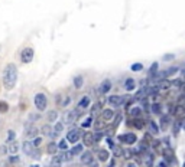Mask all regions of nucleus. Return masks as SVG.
Instances as JSON below:
<instances>
[{"label":"nucleus","mask_w":185,"mask_h":167,"mask_svg":"<svg viewBox=\"0 0 185 167\" xmlns=\"http://www.w3.org/2000/svg\"><path fill=\"white\" fill-rule=\"evenodd\" d=\"M16 81H18V68H16V65H6V68L3 71V87L7 91L13 90L15 85H16Z\"/></svg>","instance_id":"obj_1"},{"label":"nucleus","mask_w":185,"mask_h":167,"mask_svg":"<svg viewBox=\"0 0 185 167\" xmlns=\"http://www.w3.org/2000/svg\"><path fill=\"white\" fill-rule=\"evenodd\" d=\"M33 102H35V107L38 111H45L46 105H48V99H46V95L44 92H38L35 98H33Z\"/></svg>","instance_id":"obj_2"},{"label":"nucleus","mask_w":185,"mask_h":167,"mask_svg":"<svg viewBox=\"0 0 185 167\" xmlns=\"http://www.w3.org/2000/svg\"><path fill=\"white\" fill-rule=\"evenodd\" d=\"M80 117V112L78 111H75V109H71V111H67L65 114H64V120H62V122L64 124H73V122H75L77 120H78Z\"/></svg>","instance_id":"obj_3"},{"label":"nucleus","mask_w":185,"mask_h":167,"mask_svg":"<svg viewBox=\"0 0 185 167\" xmlns=\"http://www.w3.org/2000/svg\"><path fill=\"white\" fill-rule=\"evenodd\" d=\"M119 141L122 144L132 146V144H135V143L138 141V137H136V134H133V133H126V134L119 135Z\"/></svg>","instance_id":"obj_4"},{"label":"nucleus","mask_w":185,"mask_h":167,"mask_svg":"<svg viewBox=\"0 0 185 167\" xmlns=\"http://www.w3.org/2000/svg\"><path fill=\"white\" fill-rule=\"evenodd\" d=\"M33 56H35V52H33L32 48H25L20 53V61L23 64H29V62H32Z\"/></svg>","instance_id":"obj_5"},{"label":"nucleus","mask_w":185,"mask_h":167,"mask_svg":"<svg viewBox=\"0 0 185 167\" xmlns=\"http://www.w3.org/2000/svg\"><path fill=\"white\" fill-rule=\"evenodd\" d=\"M80 138H81V130L80 128H71L68 131V134H67L68 143H73V144H75Z\"/></svg>","instance_id":"obj_6"},{"label":"nucleus","mask_w":185,"mask_h":167,"mask_svg":"<svg viewBox=\"0 0 185 167\" xmlns=\"http://www.w3.org/2000/svg\"><path fill=\"white\" fill-rule=\"evenodd\" d=\"M83 141H84V146H87V147L94 146V143H96V134L91 133V131L84 133V134H83Z\"/></svg>","instance_id":"obj_7"},{"label":"nucleus","mask_w":185,"mask_h":167,"mask_svg":"<svg viewBox=\"0 0 185 167\" xmlns=\"http://www.w3.org/2000/svg\"><path fill=\"white\" fill-rule=\"evenodd\" d=\"M107 102H109L110 107H120L122 104L125 102V98L122 95H110L109 99H107Z\"/></svg>","instance_id":"obj_8"},{"label":"nucleus","mask_w":185,"mask_h":167,"mask_svg":"<svg viewBox=\"0 0 185 167\" xmlns=\"http://www.w3.org/2000/svg\"><path fill=\"white\" fill-rule=\"evenodd\" d=\"M70 102H71L70 95H65V94H58V95H57V104H58V107H61V108L68 107Z\"/></svg>","instance_id":"obj_9"},{"label":"nucleus","mask_w":185,"mask_h":167,"mask_svg":"<svg viewBox=\"0 0 185 167\" xmlns=\"http://www.w3.org/2000/svg\"><path fill=\"white\" fill-rule=\"evenodd\" d=\"M162 156H164V161L165 163H175V156H174V153H172L171 148H165L164 150V153H162Z\"/></svg>","instance_id":"obj_10"},{"label":"nucleus","mask_w":185,"mask_h":167,"mask_svg":"<svg viewBox=\"0 0 185 167\" xmlns=\"http://www.w3.org/2000/svg\"><path fill=\"white\" fill-rule=\"evenodd\" d=\"M92 161V153L91 151H84L83 154H81V163L84 164V166H90Z\"/></svg>","instance_id":"obj_11"},{"label":"nucleus","mask_w":185,"mask_h":167,"mask_svg":"<svg viewBox=\"0 0 185 167\" xmlns=\"http://www.w3.org/2000/svg\"><path fill=\"white\" fill-rule=\"evenodd\" d=\"M112 90V81L110 79H104L103 82L100 84V94H107Z\"/></svg>","instance_id":"obj_12"},{"label":"nucleus","mask_w":185,"mask_h":167,"mask_svg":"<svg viewBox=\"0 0 185 167\" xmlns=\"http://www.w3.org/2000/svg\"><path fill=\"white\" fill-rule=\"evenodd\" d=\"M36 135H38V128H36L35 125L26 127V130H25V137H26V138H35Z\"/></svg>","instance_id":"obj_13"},{"label":"nucleus","mask_w":185,"mask_h":167,"mask_svg":"<svg viewBox=\"0 0 185 167\" xmlns=\"http://www.w3.org/2000/svg\"><path fill=\"white\" fill-rule=\"evenodd\" d=\"M113 117H114V112H113L110 108H107V109H103L101 111V120L104 122H109V121H112L113 120Z\"/></svg>","instance_id":"obj_14"},{"label":"nucleus","mask_w":185,"mask_h":167,"mask_svg":"<svg viewBox=\"0 0 185 167\" xmlns=\"http://www.w3.org/2000/svg\"><path fill=\"white\" fill-rule=\"evenodd\" d=\"M145 164L146 167H153V164H155V154L152 151H146L145 153Z\"/></svg>","instance_id":"obj_15"},{"label":"nucleus","mask_w":185,"mask_h":167,"mask_svg":"<svg viewBox=\"0 0 185 167\" xmlns=\"http://www.w3.org/2000/svg\"><path fill=\"white\" fill-rule=\"evenodd\" d=\"M22 147H23V151H25V154H26V156H31V157H32L33 151H35V147H33L32 141H25Z\"/></svg>","instance_id":"obj_16"},{"label":"nucleus","mask_w":185,"mask_h":167,"mask_svg":"<svg viewBox=\"0 0 185 167\" xmlns=\"http://www.w3.org/2000/svg\"><path fill=\"white\" fill-rule=\"evenodd\" d=\"M62 157H61V154H54L52 156V160H51V167H61L62 166Z\"/></svg>","instance_id":"obj_17"},{"label":"nucleus","mask_w":185,"mask_h":167,"mask_svg":"<svg viewBox=\"0 0 185 167\" xmlns=\"http://www.w3.org/2000/svg\"><path fill=\"white\" fill-rule=\"evenodd\" d=\"M41 133L46 137H49V138H52V134H54V128L49 125V124H45L42 128H41Z\"/></svg>","instance_id":"obj_18"},{"label":"nucleus","mask_w":185,"mask_h":167,"mask_svg":"<svg viewBox=\"0 0 185 167\" xmlns=\"http://www.w3.org/2000/svg\"><path fill=\"white\" fill-rule=\"evenodd\" d=\"M97 157H99L100 161H107L109 157H110V153H109L107 150H104V148H101V150L97 151Z\"/></svg>","instance_id":"obj_19"},{"label":"nucleus","mask_w":185,"mask_h":167,"mask_svg":"<svg viewBox=\"0 0 185 167\" xmlns=\"http://www.w3.org/2000/svg\"><path fill=\"white\" fill-rule=\"evenodd\" d=\"M159 128L161 127L155 121H149V133L152 135H156V134H159V131H162V130H159Z\"/></svg>","instance_id":"obj_20"},{"label":"nucleus","mask_w":185,"mask_h":167,"mask_svg":"<svg viewBox=\"0 0 185 167\" xmlns=\"http://www.w3.org/2000/svg\"><path fill=\"white\" fill-rule=\"evenodd\" d=\"M136 88V82H135V79L133 78H127L125 81V90L126 91H133Z\"/></svg>","instance_id":"obj_21"},{"label":"nucleus","mask_w":185,"mask_h":167,"mask_svg":"<svg viewBox=\"0 0 185 167\" xmlns=\"http://www.w3.org/2000/svg\"><path fill=\"white\" fill-rule=\"evenodd\" d=\"M171 124V118H169V115H162L161 117V128H162V131H165L166 128H168V125Z\"/></svg>","instance_id":"obj_22"},{"label":"nucleus","mask_w":185,"mask_h":167,"mask_svg":"<svg viewBox=\"0 0 185 167\" xmlns=\"http://www.w3.org/2000/svg\"><path fill=\"white\" fill-rule=\"evenodd\" d=\"M90 102H91V101H90V98H88V96H83V98H81V101L78 102V108L80 109H87L88 107H90Z\"/></svg>","instance_id":"obj_23"},{"label":"nucleus","mask_w":185,"mask_h":167,"mask_svg":"<svg viewBox=\"0 0 185 167\" xmlns=\"http://www.w3.org/2000/svg\"><path fill=\"white\" fill-rule=\"evenodd\" d=\"M174 115L178 117V118H182L185 115V107L184 105H177L175 107V112H174Z\"/></svg>","instance_id":"obj_24"},{"label":"nucleus","mask_w":185,"mask_h":167,"mask_svg":"<svg viewBox=\"0 0 185 167\" xmlns=\"http://www.w3.org/2000/svg\"><path fill=\"white\" fill-rule=\"evenodd\" d=\"M57 118H58V112L57 111H48V114H46V120L49 122H55L57 121Z\"/></svg>","instance_id":"obj_25"},{"label":"nucleus","mask_w":185,"mask_h":167,"mask_svg":"<svg viewBox=\"0 0 185 167\" xmlns=\"http://www.w3.org/2000/svg\"><path fill=\"white\" fill-rule=\"evenodd\" d=\"M151 111H152L153 114H156V115H159L161 112H162V105L159 102H153L152 105H151Z\"/></svg>","instance_id":"obj_26"},{"label":"nucleus","mask_w":185,"mask_h":167,"mask_svg":"<svg viewBox=\"0 0 185 167\" xmlns=\"http://www.w3.org/2000/svg\"><path fill=\"white\" fill-rule=\"evenodd\" d=\"M61 157H62V160L64 161H70L74 157V154H73L71 150H64V151L61 153Z\"/></svg>","instance_id":"obj_27"},{"label":"nucleus","mask_w":185,"mask_h":167,"mask_svg":"<svg viewBox=\"0 0 185 167\" xmlns=\"http://www.w3.org/2000/svg\"><path fill=\"white\" fill-rule=\"evenodd\" d=\"M57 150H58V144L57 143L51 141L49 144H48V147H46V151L49 153V154H55L57 153Z\"/></svg>","instance_id":"obj_28"},{"label":"nucleus","mask_w":185,"mask_h":167,"mask_svg":"<svg viewBox=\"0 0 185 167\" xmlns=\"http://www.w3.org/2000/svg\"><path fill=\"white\" fill-rule=\"evenodd\" d=\"M9 153L10 154H16L18 153V150H19V146H18V141H12V143H9Z\"/></svg>","instance_id":"obj_29"},{"label":"nucleus","mask_w":185,"mask_h":167,"mask_svg":"<svg viewBox=\"0 0 185 167\" xmlns=\"http://www.w3.org/2000/svg\"><path fill=\"white\" fill-rule=\"evenodd\" d=\"M83 84H84V78L83 77H75L74 78V87H75V88H77V90H80V88H81V87H83Z\"/></svg>","instance_id":"obj_30"},{"label":"nucleus","mask_w":185,"mask_h":167,"mask_svg":"<svg viewBox=\"0 0 185 167\" xmlns=\"http://www.w3.org/2000/svg\"><path fill=\"white\" fill-rule=\"evenodd\" d=\"M112 150H113V154H114V157H120V156H123V148L120 147V146H114Z\"/></svg>","instance_id":"obj_31"},{"label":"nucleus","mask_w":185,"mask_h":167,"mask_svg":"<svg viewBox=\"0 0 185 167\" xmlns=\"http://www.w3.org/2000/svg\"><path fill=\"white\" fill-rule=\"evenodd\" d=\"M100 107H101V105H100L99 102H97V104H94V105H92V108H91V117H92V118H94V117H97V115H99V112H100Z\"/></svg>","instance_id":"obj_32"},{"label":"nucleus","mask_w":185,"mask_h":167,"mask_svg":"<svg viewBox=\"0 0 185 167\" xmlns=\"http://www.w3.org/2000/svg\"><path fill=\"white\" fill-rule=\"evenodd\" d=\"M182 122H184V120H181V121H179V118H178V120H177V122L174 124V134H178L179 128L182 127Z\"/></svg>","instance_id":"obj_33"},{"label":"nucleus","mask_w":185,"mask_h":167,"mask_svg":"<svg viewBox=\"0 0 185 167\" xmlns=\"http://www.w3.org/2000/svg\"><path fill=\"white\" fill-rule=\"evenodd\" d=\"M179 69L178 68H177V66H172V68H169V69H168V71H165V75H166V78L168 77H172V75H175V74H177V72H178Z\"/></svg>","instance_id":"obj_34"},{"label":"nucleus","mask_w":185,"mask_h":167,"mask_svg":"<svg viewBox=\"0 0 185 167\" xmlns=\"http://www.w3.org/2000/svg\"><path fill=\"white\" fill-rule=\"evenodd\" d=\"M9 111V104L6 102V101H0V112H7Z\"/></svg>","instance_id":"obj_35"},{"label":"nucleus","mask_w":185,"mask_h":167,"mask_svg":"<svg viewBox=\"0 0 185 167\" xmlns=\"http://www.w3.org/2000/svg\"><path fill=\"white\" fill-rule=\"evenodd\" d=\"M71 151H73V154H74V156L81 154V153H83V146H81V144H75V147H74L73 150H71Z\"/></svg>","instance_id":"obj_36"},{"label":"nucleus","mask_w":185,"mask_h":167,"mask_svg":"<svg viewBox=\"0 0 185 167\" xmlns=\"http://www.w3.org/2000/svg\"><path fill=\"white\" fill-rule=\"evenodd\" d=\"M140 114H142V109L140 108H133L132 111H130V115H132L133 118H139Z\"/></svg>","instance_id":"obj_37"},{"label":"nucleus","mask_w":185,"mask_h":167,"mask_svg":"<svg viewBox=\"0 0 185 167\" xmlns=\"http://www.w3.org/2000/svg\"><path fill=\"white\" fill-rule=\"evenodd\" d=\"M91 124H92V117H88L87 120H84V121H83L81 127H83V128H88V127H90Z\"/></svg>","instance_id":"obj_38"},{"label":"nucleus","mask_w":185,"mask_h":167,"mask_svg":"<svg viewBox=\"0 0 185 167\" xmlns=\"http://www.w3.org/2000/svg\"><path fill=\"white\" fill-rule=\"evenodd\" d=\"M32 144H33V147L35 148H39L41 144H42V137H35V138H33V141H32Z\"/></svg>","instance_id":"obj_39"},{"label":"nucleus","mask_w":185,"mask_h":167,"mask_svg":"<svg viewBox=\"0 0 185 167\" xmlns=\"http://www.w3.org/2000/svg\"><path fill=\"white\" fill-rule=\"evenodd\" d=\"M133 125L136 127L138 130H142L143 128V122L140 121V118H135V121H133Z\"/></svg>","instance_id":"obj_40"},{"label":"nucleus","mask_w":185,"mask_h":167,"mask_svg":"<svg viewBox=\"0 0 185 167\" xmlns=\"http://www.w3.org/2000/svg\"><path fill=\"white\" fill-rule=\"evenodd\" d=\"M58 148H61L62 151L68 148V140H61V143L58 144Z\"/></svg>","instance_id":"obj_41"},{"label":"nucleus","mask_w":185,"mask_h":167,"mask_svg":"<svg viewBox=\"0 0 185 167\" xmlns=\"http://www.w3.org/2000/svg\"><path fill=\"white\" fill-rule=\"evenodd\" d=\"M156 71H158V64H156V62H153L152 65H151V68H149V72H151V75H155V74H156Z\"/></svg>","instance_id":"obj_42"},{"label":"nucleus","mask_w":185,"mask_h":167,"mask_svg":"<svg viewBox=\"0 0 185 167\" xmlns=\"http://www.w3.org/2000/svg\"><path fill=\"white\" fill-rule=\"evenodd\" d=\"M142 69H143V65H142V64H133V65H132V71H133V72L142 71Z\"/></svg>","instance_id":"obj_43"},{"label":"nucleus","mask_w":185,"mask_h":167,"mask_svg":"<svg viewBox=\"0 0 185 167\" xmlns=\"http://www.w3.org/2000/svg\"><path fill=\"white\" fill-rule=\"evenodd\" d=\"M62 127H64V122H57V124H55V127H54V130L60 134L61 131H62Z\"/></svg>","instance_id":"obj_44"},{"label":"nucleus","mask_w":185,"mask_h":167,"mask_svg":"<svg viewBox=\"0 0 185 167\" xmlns=\"http://www.w3.org/2000/svg\"><path fill=\"white\" fill-rule=\"evenodd\" d=\"M133 154H135V153H133L132 150H123V157H125V159H130Z\"/></svg>","instance_id":"obj_45"},{"label":"nucleus","mask_w":185,"mask_h":167,"mask_svg":"<svg viewBox=\"0 0 185 167\" xmlns=\"http://www.w3.org/2000/svg\"><path fill=\"white\" fill-rule=\"evenodd\" d=\"M143 140H146V143H149V144H152V143H153L152 134H151V133H146L145 137H143Z\"/></svg>","instance_id":"obj_46"},{"label":"nucleus","mask_w":185,"mask_h":167,"mask_svg":"<svg viewBox=\"0 0 185 167\" xmlns=\"http://www.w3.org/2000/svg\"><path fill=\"white\" fill-rule=\"evenodd\" d=\"M120 120H122V114H117V115H116V120H114V122H113V125L117 127V124H119Z\"/></svg>","instance_id":"obj_47"},{"label":"nucleus","mask_w":185,"mask_h":167,"mask_svg":"<svg viewBox=\"0 0 185 167\" xmlns=\"http://www.w3.org/2000/svg\"><path fill=\"white\" fill-rule=\"evenodd\" d=\"M13 138H15V134H13V131H9V138H7L6 141H7V143H12V141H15Z\"/></svg>","instance_id":"obj_48"},{"label":"nucleus","mask_w":185,"mask_h":167,"mask_svg":"<svg viewBox=\"0 0 185 167\" xmlns=\"http://www.w3.org/2000/svg\"><path fill=\"white\" fill-rule=\"evenodd\" d=\"M107 144L110 146V148H113V147H114V143H113V140H112V138H107Z\"/></svg>","instance_id":"obj_49"},{"label":"nucleus","mask_w":185,"mask_h":167,"mask_svg":"<svg viewBox=\"0 0 185 167\" xmlns=\"http://www.w3.org/2000/svg\"><path fill=\"white\" fill-rule=\"evenodd\" d=\"M88 167H99V161L92 160V161H91V164H90V166H88Z\"/></svg>","instance_id":"obj_50"},{"label":"nucleus","mask_w":185,"mask_h":167,"mask_svg":"<svg viewBox=\"0 0 185 167\" xmlns=\"http://www.w3.org/2000/svg\"><path fill=\"white\" fill-rule=\"evenodd\" d=\"M156 167H168V164H166L165 161H161V163H158V166Z\"/></svg>","instance_id":"obj_51"},{"label":"nucleus","mask_w":185,"mask_h":167,"mask_svg":"<svg viewBox=\"0 0 185 167\" xmlns=\"http://www.w3.org/2000/svg\"><path fill=\"white\" fill-rule=\"evenodd\" d=\"M114 164H116V161H114V159H113V160L110 161V164H109L107 167H114Z\"/></svg>","instance_id":"obj_52"},{"label":"nucleus","mask_w":185,"mask_h":167,"mask_svg":"<svg viewBox=\"0 0 185 167\" xmlns=\"http://www.w3.org/2000/svg\"><path fill=\"white\" fill-rule=\"evenodd\" d=\"M10 161H13V163H16V161H19V157H12V159H10Z\"/></svg>","instance_id":"obj_53"},{"label":"nucleus","mask_w":185,"mask_h":167,"mask_svg":"<svg viewBox=\"0 0 185 167\" xmlns=\"http://www.w3.org/2000/svg\"><path fill=\"white\" fill-rule=\"evenodd\" d=\"M127 167H136V164L135 163H127Z\"/></svg>","instance_id":"obj_54"},{"label":"nucleus","mask_w":185,"mask_h":167,"mask_svg":"<svg viewBox=\"0 0 185 167\" xmlns=\"http://www.w3.org/2000/svg\"><path fill=\"white\" fill-rule=\"evenodd\" d=\"M181 78H182V79H184V81H185V69H184V71H182V74H181Z\"/></svg>","instance_id":"obj_55"},{"label":"nucleus","mask_w":185,"mask_h":167,"mask_svg":"<svg viewBox=\"0 0 185 167\" xmlns=\"http://www.w3.org/2000/svg\"><path fill=\"white\" fill-rule=\"evenodd\" d=\"M182 128L185 130V120H184V122H182Z\"/></svg>","instance_id":"obj_56"},{"label":"nucleus","mask_w":185,"mask_h":167,"mask_svg":"<svg viewBox=\"0 0 185 167\" xmlns=\"http://www.w3.org/2000/svg\"><path fill=\"white\" fill-rule=\"evenodd\" d=\"M44 167H51V164H45V166H44Z\"/></svg>","instance_id":"obj_57"},{"label":"nucleus","mask_w":185,"mask_h":167,"mask_svg":"<svg viewBox=\"0 0 185 167\" xmlns=\"http://www.w3.org/2000/svg\"><path fill=\"white\" fill-rule=\"evenodd\" d=\"M32 167H38V166H32Z\"/></svg>","instance_id":"obj_58"},{"label":"nucleus","mask_w":185,"mask_h":167,"mask_svg":"<svg viewBox=\"0 0 185 167\" xmlns=\"http://www.w3.org/2000/svg\"><path fill=\"white\" fill-rule=\"evenodd\" d=\"M182 167H185V163H184V166H182Z\"/></svg>","instance_id":"obj_59"}]
</instances>
